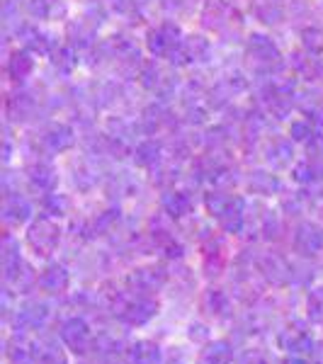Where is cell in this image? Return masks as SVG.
I'll return each instance as SVG.
<instances>
[{"instance_id": "6da1fadb", "label": "cell", "mask_w": 323, "mask_h": 364, "mask_svg": "<svg viewBox=\"0 0 323 364\" xmlns=\"http://www.w3.org/2000/svg\"><path fill=\"white\" fill-rule=\"evenodd\" d=\"M209 209L211 214H216L219 224L226 231H238L240 221H243V202L238 197H226V195H214L209 197Z\"/></svg>"}, {"instance_id": "7a4b0ae2", "label": "cell", "mask_w": 323, "mask_h": 364, "mask_svg": "<svg viewBox=\"0 0 323 364\" xmlns=\"http://www.w3.org/2000/svg\"><path fill=\"white\" fill-rule=\"evenodd\" d=\"M61 340L70 352H75V355H85V352L92 348V343H95L90 333V326H88L83 318H70L63 323Z\"/></svg>"}, {"instance_id": "3957f363", "label": "cell", "mask_w": 323, "mask_h": 364, "mask_svg": "<svg viewBox=\"0 0 323 364\" xmlns=\"http://www.w3.org/2000/svg\"><path fill=\"white\" fill-rule=\"evenodd\" d=\"M156 314H158V304L146 294L129 299V301H125L120 306V318L125 321L127 326H144V323H149Z\"/></svg>"}, {"instance_id": "277c9868", "label": "cell", "mask_w": 323, "mask_h": 364, "mask_svg": "<svg viewBox=\"0 0 323 364\" xmlns=\"http://www.w3.org/2000/svg\"><path fill=\"white\" fill-rule=\"evenodd\" d=\"M58 243V226L51 219H39L29 228V245L37 250V255H51Z\"/></svg>"}, {"instance_id": "5b68a950", "label": "cell", "mask_w": 323, "mask_h": 364, "mask_svg": "<svg viewBox=\"0 0 323 364\" xmlns=\"http://www.w3.org/2000/svg\"><path fill=\"white\" fill-rule=\"evenodd\" d=\"M295 248L302 252V255H316V252L323 250V228L314 226V224H304L297 228L295 236Z\"/></svg>"}, {"instance_id": "8992f818", "label": "cell", "mask_w": 323, "mask_h": 364, "mask_svg": "<svg viewBox=\"0 0 323 364\" xmlns=\"http://www.w3.org/2000/svg\"><path fill=\"white\" fill-rule=\"evenodd\" d=\"M280 345L285 348L287 352H292L295 357H304V355H311V348H314V340L304 328H290V331L282 333L280 338Z\"/></svg>"}, {"instance_id": "52a82bcc", "label": "cell", "mask_w": 323, "mask_h": 364, "mask_svg": "<svg viewBox=\"0 0 323 364\" xmlns=\"http://www.w3.org/2000/svg\"><path fill=\"white\" fill-rule=\"evenodd\" d=\"M68 272L66 267L61 265H49L42 272V277H39V284H42L44 291H49V294H61V291L68 289Z\"/></svg>"}, {"instance_id": "ba28073f", "label": "cell", "mask_w": 323, "mask_h": 364, "mask_svg": "<svg viewBox=\"0 0 323 364\" xmlns=\"http://www.w3.org/2000/svg\"><path fill=\"white\" fill-rule=\"evenodd\" d=\"M158 360H161V350L149 340H139L127 350V364H158Z\"/></svg>"}, {"instance_id": "9c48e42d", "label": "cell", "mask_w": 323, "mask_h": 364, "mask_svg": "<svg viewBox=\"0 0 323 364\" xmlns=\"http://www.w3.org/2000/svg\"><path fill=\"white\" fill-rule=\"evenodd\" d=\"M233 360V345L226 340H216L207 345L199 355V364H231Z\"/></svg>"}, {"instance_id": "30bf717a", "label": "cell", "mask_w": 323, "mask_h": 364, "mask_svg": "<svg viewBox=\"0 0 323 364\" xmlns=\"http://www.w3.org/2000/svg\"><path fill=\"white\" fill-rule=\"evenodd\" d=\"M163 279H166V274H163V269H156V267H149V269H139V272L132 274V284L137 287L141 294H149V291H156L158 287L163 284Z\"/></svg>"}, {"instance_id": "8fae6325", "label": "cell", "mask_w": 323, "mask_h": 364, "mask_svg": "<svg viewBox=\"0 0 323 364\" xmlns=\"http://www.w3.org/2000/svg\"><path fill=\"white\" fill-rule=\"evenodd\" d=\"M46 316H49L46 304L32 301V304H25V306L17 311V323H20L22 328H39L46 321Z\"/></svg>"}, {"instance_id": "7c38bea8", "label": "cell", "mask_w": 323, "mask_h": 364, "mask_svg": "<svg viewBox=\"0 0 323 364\" xmlns=\"http://www.w3.org/2000/svg\"><path fill=\"white\" fill-rule=\"evenodd\" d=\"M202 309L207 311L209 316H216V318H224L228 314V299L224 291L219 289H209L202 299Z\"/></svg>"}, {"instance_id": "4fadbf2b", "label": "cell", "mask_w": 323, "mask_h": 364, "mask_svg": "<svg viewBox=\"0 0 323 364\" xmlns=\"http://www.w3.org/2000/svg\"><path fill=\"white\" fill-rule=\"evenodd\" d=\"M34 364H66V357L56 343H39L34 348Z\"/></svg>"}, {"instance_id": "5bb4252c", "label": "cell", "mask_w": 323, "mask_h": 364, "mask_svg": "<svg viewBox=\"0 0 323 364\" xmlns=\"http://www.w3.org/2000/svg\"><path fill=\"white\" fill-rule=\"evenodd\" d=\"M268 272V277L275 282V284H287L292 277V269L287 265L282 257H268L265 260V267H263Z\"/></svg>"}, {"instance_id": "9a60e30c", "label": "cell", "mask_w": 323, "mask_h": 364, "mask_svg": "<svg viewBox=\"0 0 323 364\" xmlns=\"http://www.w3.org/2000/svg\"><path fill=\"white\" fill-rule=\"evenodd\" d=\"M163 207L168 209L170 216H185L190 211V197L183 195V192H173L163 199Z\"/></svg>"}, {"instance_id": "2e32d148", "label": "cell", "mask_w": 323, "mask_h": 364, "mask_svg": "<svg viewBox=\"0 0 323 364\" xmlns=\"http://www.w3.org/2000/svg\"><path fill=\"white\" fill-rule=\"evenodd\" d=\"M8 357L13 364H32L34 362V350H29V345L17 343L8 348Z\"/></svg>"}, {"instance_id": "e0dca14e", "label": "cell", "mask_w": 323, "mask_h": 364, "mask_svg": "<svg viewBox=\"0 0 323 364\" xmlns=\"http://www.w3.org/2000/svg\"><path fill=\"white\" fill-rule=\"evenodd\" d=\"M27 214H29V207H27V202H20V197L15 199V207H13V202H5V219L8 221H25L27 219Z\"/></svg>"}, {"instance_id": "ac0fdd59", "label": "cell", "mask_w": 323, "mask_h": 364, "mask_svg": "<svg viewBox=\"0 0 323 364\" xmlns=\"http://www.w3.org/2000/svg\"><path fill=\"white\" fill-rule=\"evenodd\" d=\"M250 190H258V192H272L277 190V180L275 178H265V173H258L255 180H250Z\"/></svg>"}, {"instance_id": "d6986e66", "label": "cell", "mask_w": 323, "mask_h": 364, "mask_svg": "<svg viewBox=\"0 0 323 364\" xmlns=\"http://www.w3.org/2000/svg\"><path fill=\"white\" fill-rule=\"evenodd\" d=\"M309 316L316 321L323 318V289L316 291L314 296H309Z\"/></svg>"}, {"instance_id": "ffe728a7", "label": "cell", "mask_w": 323, "mask_h": 364, "mask_svg": "<svg viewBox=\"0 0 323 364\" xmlns=\"http://www.w3.org/2000/svg\"><path fill=\"white\" fill-rule=\"evenodd\" d=\"M238 364H268V357L260 350H248L238 357Z\"/></svg>"}, {"instance_id": "44dd1931", "label": "cell", "mask_w": 323, "mask_h": 364, "mask_svg": "<svg viewBox=\"0 0 323 364\" xmlns=\"http://www.w3.org/2000/svg\"><path fill=\"white\" fill-rule=\"evenodd\" d=\"M287 364H309L307 360H304V357H292V360L290 362H287Z\"/></svg>"}, {"instance_id": "7402d4cb", "label": "cell", "mask_w": 323, "mask_h": 364, "mask_svg": "<svg viewBox=\"0 0 323 364\" xmlns=\"http://www.w3.org/2000/svg\"><path fill=\"white\" fill-rule=\"evenodd\" d=\"M316 364H323V362H316Z\"/></svg>"}]
</instances>
